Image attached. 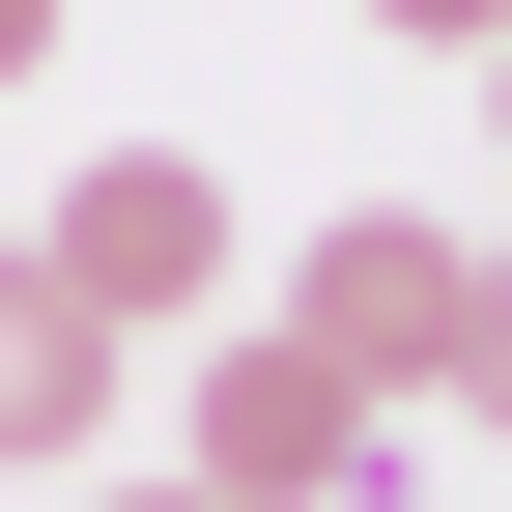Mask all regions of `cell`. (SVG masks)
<instances>
[{
  "label": "cell",
  "mask_w": 512,
  "mask_h": 512,
  "mask_svg": "<svg viewBox=\"0 0 512 512\" xmlns=\"http://www.w3.org/2000/svg\"><path fill=\"white\" fill-rule=\"evenodd\" d=\"M29 256L114 313V342H171V313H228V171H200V143H86Z\"/></svg>",
  "instance_id": "7a4b0ae2"
},
{
  "label": "cell",
  "mask_w": 512,
  "mask_h": 512,
  "mask_svg": "<svg viewBox=\"0 0 512 512\" xmlns=\"http://www.w3.org/2000/svg\"><path fill=\"white\" fill-rule=\"evenodd\" d=\"M484 114H512V29H484Z\"/></svg>",
  "instance_id": "ba28073f"
},
{
  "label": "cell",
  "mask_w": 512,
  "mask_h": 512,
  "mask_svg": "<svg viewBox=\"0 0 512 512\" xmlns=\"http://www.w3.org/2000/svg\"><path fill=\"white\" fill-rule=\"evenodd\" d=\"M370 29H427V57H484V29H512V0H370Z\"/></svg>",
  "instance_id": "8992f818"
},
{
  "label": "cell",
  "mask_w": 512,
  "mask_h": 512,
  "mask_svg": "<svg viewBox=\"0 0 512 512\" xmlns=\"http://www.w3.org/2000/svg\"><path fill=\"white\" fill-rule=\"evenodd\" d=\"M370 427H399V399H342L285 313L200 342V484H228V512H370Z\"/></svg>",
  "instance_id": "3957f363"
},
{
  "label": "cell",
  "mask_w": 512,
  "mask_h": 512,
  "mask_svg": "<svg viewBox=\"0 0 512 512\" xmlns=\"http://www.w3.org/2000/svg\"><path fill=\"white\" fill-rule=\"evenodd\" d=\"M143 512H228V484H143Z\"/></svg>",
  "instance_id": "9c48e42d"
},
{
  "label": "cell",
  "mask_w": 512,
  "mask_h": 512,
  "mask_svg": "<svg viewBox=\"0 0 512 512\" xmlns=\"http://www.w3.org/2000/svg\"><path fill=\"white\" fill-rule=\"evenodd\" d=\"M29 57H57V0H0V86H29Z\"/></svg>",
  "instance_id": "52a82bcc"
},
{
  "label": "cell",
  "mask_w": 512,
  "mask_h": 512,
  "mask_svg": "<svg viewBox=\"0 0 512 512\" xmlns=\"http://www.w3.org/2000/svg\"><path fill=\"white\" fill-rule=\"evenodd\" d=\"M456 427L512 456V256H484V342H456Z\"/></svg>",
  "instance_id": "5b68a950"
},
{
  "label": "cell",
  "mask_w": 512,
  "mask_h": 512,
  "mask_svg": "<svg viewBox=\"0 0 512 512\" xmlns=\"http://www.w3.org/2000/svg\"><path fill=\"white\" fill-rule=\"evenodd\" d=\"M285 342L342 370V399H456V342H484V228H427V200L285 228Z\"/></svg>",
  "instance_id": "6da1fadb"
},
{
  "label": "cell",
  "mask_w": 512,
  "mask_h": 512,
  "mask_svg": "<svg viewBox=\"0 0 512 512\" xmlns=\"http://www.w3.org/2000/svg\"><path fill=\"white\" fill-rule=\"evenodd\" d=\"M114 370H143V342H114V313L57 285L29 228H0V484H57V456H114Z\"/></svg>",
  "instance_id": "277c9868"
}]
</instances>
